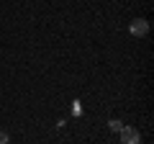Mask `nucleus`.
<instances>
[{
	"instance_id": "f257e3e1",
	"label": "nucleus",
	"mask_w": 154,
	"mask_h": 144,
	"mask_svg": "<svg viewBox=\"0 0 154 144\" xmlns=\"http://www.w3.org/2000/svg\"><path fill=\"white\" fill-rule=\"evenodd\" d=\"M139 142H141L139 129H134V126H123L121 129V144H139Z\"/></svg>"
},
{
	"instance_id": "f03ea898",
	"label": "nucleus",
	"mask_w": 154,
	"mask_h": 144,
	"mask_svg": "<svg viewBox=\"0 0 154 144\" xmlns=\"http://www.w3.org/2000/svg\"><path fill=\"white\" fill-rule=\"evenodd\" d=\"M131 33H134V36H146V33H149V23L144 21V18L131 21Z\"/></svg>"
},
{
	"instance_id": "7ed1b4c3",
	"label": "nucleus",
	"mask_w": 154,
	"mask_h": 144,
	"mask_svg": "<svg viewBox=\"0 0 154 144\" xmlns=\"http://www.w3.org/2000/svg\"><path fill=\"white\" fill-rule=\"evenodd\" d=\"M108 129H110V131H121L123 124H121V121H116V118H110V121H108Z\"/></svg>"
},
{
	"instance_id": "20e7f679",
	"label": "nucleus",
	"mask_w": 154,
	"mask_h": 144,
	"mask_svg": "<svg viewBox=\"0 0 154 144\" xmlns=\"http://www.w3.org/2000/svg\"><path fill=\"white\" fill-rule=\"evenodd\" d=\"M72 113H75V116H80V113H82V105H80V100H75V105H72Z\"/></svg>"
},
{
	"instance_id": "39448f33",
	"label": "nucleus",
	"mask_w": 154,
	"mask_h": 144,
	"mask_svg": "<svg viewBox=\"0 0 154 144\" xmlns=\"http://www.w3.org/2000/svg\"><path fill=\"white\" fill-rule=\"evenodd\" d=\"M0 144H8V134L5 131H0Z\"/></svg>"
}]
</instances>
